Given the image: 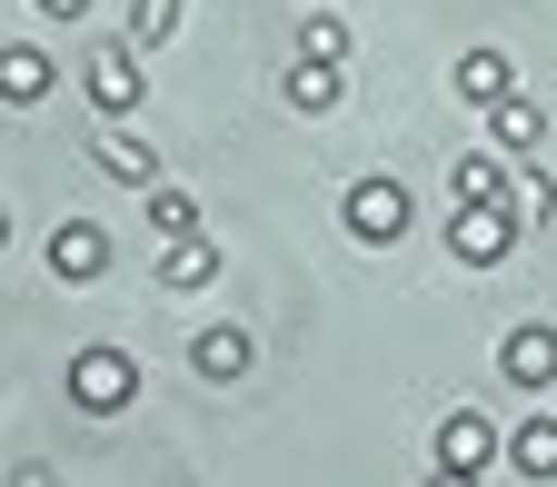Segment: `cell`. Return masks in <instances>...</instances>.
<instances>
[{"label":"cell","instance_id":"cell-1","mask_svg":"<svg viewBox=\"0 0 557 487\" xmlns=\"http://www.w3.org/2000/svg\"><path fill=\"white\" fill-rule=\"evenodd\" d=\"M338 220H348V239H359V249H398V239H408V220H418V199H408V179L369 170V179H348Z\"/></svg>","mask_w":557,"mask_h":487},{"label":"cell","instance_id":"cell-2","mask_svg":"<svg viewBox=\"0 0 557 487\" xmlns=\"http://www.w3.org/2000/svg\"><path fill=\"white\" fill-rule=\"evenodd\" d=\"M518 209L508 199H458V220H448V259L458 269H508V249H518Z\"/></svg>","mask_w":557,"mask_h":487},{"label":"cell","instance_id":"cell-3","mask_svg":"<svg viewBox=\"0 0 557 487\" xmlns=\"http://www.w3.org/2000/svg\"><path fill=\"white\" fill-rule=\"evenodd\" d=\"M498 458H508L498 417H478V408H448V417H438V448H429V467H438V477H487Z\"/></svg>","mask_w":557,"mask_h":487},{"label":"cell","instance_id":"cell-4","mask_svg":"<svg viewBox=\"0 0 557 487\" xmlns=\"http://www.w3.org/2000/svg\"><path fill=\"white\" fill-rule=\"evenodd\" d=\"M81 90H90V110H100V120H129V110H139V90H150V70H139V40H100V50L81 60Z\"/></svg>","mask_w":557,"mask_h":487},{"label":"cell","instance_id":"cell-5","mask_svg":"<svg viewBox=\"0 0 557 487\" xmlns=\"http://www.w3.org/2000/svg\"><path fill=\"white\" fill-rule=\"evenodd\" d=\"M70 398H81L90 417H120L139 398V359L129 348H81V359H70Z\"/></svg>","mask_w":557,"mask_h":487},{"label":"cell","instance_id":"cell-6","mask_svg":"<svg viewBox=\"0 0 557 487\" xmlns=\"http://www.w3.org/2000/svg\"><path fill=\"white\" fill-rule=\"evenodd\" d=\"M498 378H508V388H528V398H547V388H557V328H547V319H518V328L498 338Z\"/></svg>","mask_w":557,"mask_h":487},{"label":"cell","instance_id":"cell-7","mask_svg":"<svg viewBox=\"0 0 557 487\" xmlns=\"http://www.w3.org/2000/svg\"><path fill=\"white\" fill-rule=\"evenodd\" d=\"M50 90H60V60L40 40H0V100H11V110H40Z\"/></svg>","mask_w":557,"mask_h":487},{"label":"cell","instance_id":"cell-8","mask_svg":"<svg viewBox=\"0 0 557 487\" xmlns=\"http://www.w3.org/2000/svg\"><path fill=\"white\" fill-rule=\"evenodd\" d=\"M189 369H199V378H249V369H259V338H249L239 319H209V328L189 338Z\"/></svg>","mask_w":557,"mask_h":487},{"label":"cell","instance_id":"cell-9","mask_svg":"<svg viewBox=\"0 0 557 487\" xmlns=\"http://www.w3.org/2000/svg\"><path fill=\"white\" fill-rule=\"evenodd\" d=\"M50 269L70 278V289H90V278L110 269V229H100V220H60V229H50Z\"/></svg>","mask_w":557,"mask_h":487},{"label":"cell","instance_id":"cell-10","mask_svg":"<svg viewBox=\"0 0 557 487\" xmlns=\"http://www.w3.org/2000/svg\"><path fill=\"white\" fill-rule=\"evenodd\" d=\"M278 90H289V110H309V120H329L338 100H348V60H289V80H278Z\"/></svg>","mask_w":557,"mask_h":487},{"label":"cell","instance_id":"cell-11","mask_svg":"<svg viewBox=\"0 0 557 487\" xmlns=\"http://www.w3.org/2000/svg\"><path fill=\"white\" fill-rule=\"evenodd\" d=\"M448 80H458V100H468V110H487V100H508V90H518V60L478 40V50H458V70H448Z\"/></svg>","mask_w":557,"mask_h":487},{"label":"cell","instance_id":"cell-12","mask_svg":"<svg viewBox=\"0 0 557 487\" xmlns=\"http://www.w3.org/2000/svg\"><path fill=\"white\" fill-rule=\"evenodd\" d=\"M220 278V249H209V229H180V239H160V289H209Z\"/></svg>","mask_w":557,"mask_h":487},{"label":"cell","instance_id":"cell-13","mask_svg":"<svg viewBox=\"0 0 557 487\" xmlns=\"http://www.w3.org/2000/svg\"><path fill=\"white\" fill-rule=\"evenodd\" d=\"M90 160H100V170H110L120 189H150V179H160V150H150V139H129L120 120H110V129L90 139Z\"/></svg>","mask_w":557,"mask_h":487},{"label":"cell","instance_id":"cell-14","mask_svg":"<svg viewBox=\"0 0 557 487\" xmlns=\"http://www.w3.org/2000/svg\"><path fill=\"white\" fill-rule=\"evenodd\" d=\"M537 139H547V110H537V100H518V90H508V100H487V150L528 160Z\"/></svg>","mask_w":557,"mask_h":487},{"label":"cell","instance_id":"cell-15","mask_svg":"<svg viewBox=\"0 0 557 487\" xmlns=\"http://www.w3.org/2000/svg\"><path fill=\"white\" fill-rule=\"evenodd\" d=\"M508 467H518V477H537V487H557V408L518 417V438H508Z\"/></svg>","mask_w":557,"mask_h":487},{"label":"cell","instance_id":"cell-16","mask_svg":"<svg viewBox=\"0 0 557 487\" xmlns=\"http://www.w3.org/2000/svg\"><path fill=\"white\" fill-rule=\"evenodd\" d=\"M508 170H518L508 150H468V160L448 170V199H508Z\"/></svg>","mask_w":557,"mask_h":487},{"label":"cell","instance_id":"cell-17","mask_svg":"<svg viewBox=\"0 0 557 487\" xmlns=\"http://www.w3.org/2000/svg\"><path fill=\"white\" fill-rule=\"evenodd\" d=\"M139 209H150V239L199 229V199H189V189H170V179H150V189H139Z\"/></svg>","mask_w":557,"mask_h":487},{"label":"cell","instance_id":"cell-18","mask_svg":"<svg viewBox=\"0 0 557 487\" xmlns=\"http://www.w3.org/2000/svg\"><path fill=\"white\" fill-rule=\"evenodd\" d=\"M299 50H309V60H348V21L329 11V0H309V21H299Z\"/></svg>","mask_w":557,"mask_h":487},{"label":"cell","instance_id":"cell-19","mask_svg":"<svg viewBox=\"0 0 557 487\" xmlns=\"http://www.w3.org/2000/svg\"><path fill=\"white\" fill-rule=\"evenodd\" d=\"M180 11H189V0H129V40H139V50H160V40L180 30Z\"/></svg>","mask_w":557,"mask_h":487},{"label":"cell","instance_id":"cell-20","mask_svg":"<svg viewBox=\"0 0 557 487\" xmlns=\"http://www.w3.org/2000/svg\"><path fill=\"white\" fill-rule=\"evenodd\" d=\"M40 21H90V0H40Z\"/></svg>","mask_w":557,"mask_h":487},{"label":"cell","instance_id":"cell-21","mask_svg":"<svg viewBox=\"0 0 557 487\" xmlns=\"http://www.w3.org/2000/svg\"><path fill=\"white\" fill-rule=\"evenodd\" d=\"M0 249H11V209H0Z\"/></svg>","mask_w":557,"mask_h":487}]
</instances>
